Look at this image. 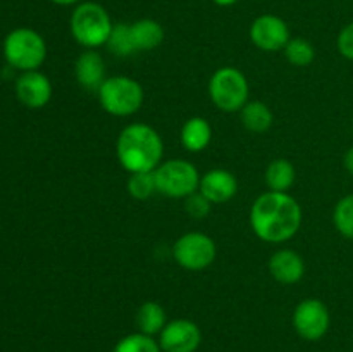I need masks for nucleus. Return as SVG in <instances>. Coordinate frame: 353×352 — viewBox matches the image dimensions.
Returning <instances> with one entry per match:
<instances>
[{
  "mask_svg": "<svg viewBox=\"0 0 353 352\" xmlns=\"http://www.w3.org/2000/svg\"><path fill=\"white\" fill-rule=\"evenodd\" d=\"M212 2L219 7H231V6H234L238 0H212Z\"/></svg>",
  "mask_w": 353,
  "mask_h": 352,
  "instance_id": "nucleus-30",
  "label": "nucleus"
},
{
  "mask_svg": "<svg viewBox=\"0 0 353 352\" xmlns=\"http://www.w3.org/2000/svg\"><path fill=\"white\" fill-rule=\"evenodd\" d=\"M116 155L121 168L130 175L155 171L164 157V141L150 124L131 123L117 137Z\"/></svg>",
  "mask_w": 353,
  "mask_h": 352,
  "instance_id": "nucleus-2",
  "label": "nucleus"
},
{
  "mask_svg": "<svg viewBox=\"0 0 353 352\" xmlns=\"http://www.w3.org/2000/svg\"><path fill=\"white\" fill-rule=\"evenodd\" d=\"M17 100L28 109H41L52 100L54 86L47 75L41 71L21 72L14 83Z\"/></svg>",
  "mask_w": 353,
  "mask_h": 352,
  "instance_id": "nucleus-12",
  "label": "nucleus"
},
{
  "mask_svg": "<svg viewBox=\"0 0 353 352\" xmlns=\"http://www.w3.org/2000/svg\"><path fill=\"white\" fill-rule=\"evenodd\" d=\"M302 206L288 192L261 193L250 207V228L265 244H285L302 228Z\"/></svg>",
  "mask_w": 353,
  "mask_h": 352,
  "instance_id": "nucleus-1",
  "label": "nucleus"
},
{
  "mask_svg": "<svg viewBox=\"0 0 353 352\" xmlns=\"http://www.w3.org/2000/svg\"><path fill=\"white\" fill-rule=\"evenodd\" d=\"M114 23L110 14L102 3L83 0L74 6L71 17H69V31L71 37L85 50H97L103 47L109 40Z\"/></svg>",
  "mask_w": 353,
  "mask_h": 352,
  "instance_id": "nucleus-3",
  "label": "nucleus"
},
{
  "mask_svg": "<svg viewBox=\"0 0 353 352\" xmlns=\"http://www.w3.org/2000/svg\"><path fill=\"white\" fill-rule=\"evenodd\" d=\"M105 47L116 57H130L137 52L131 37V26L128 23H114L112 31L109 35Z\"/></svg>",
  "mask_w": 353,
  "mask_h": 352,
  "instance_id": "nucleus-22",
  "label": "nucleus"
},
{
  "mask_svg": "<svg viewBox=\"0 0 353 352\" xmlns=\"http://www.w3.org/2000/svg\"><path fill=\"white\" fill-rule=\"evenodd\" d=\"M3 57L12 69L37 71L47 59L45 38L31 28H16L3 40Z\"/></svg>",
  "mask_w": 353,
  "mask_h": 352,
  "instance_id": "nucleus-6",
  "label": "nucleus"
},
{
  "mask_svg": "<svg viewBox=\"0 0 353 352\" xmlns=\"http://www.w3.org/2000/svg\"><path fill=\"white\" fill-rule=\"evenodd\" d=\"M252 43L262 52H279L292 38L290 26L276 14H261L255 17L248 30Z\"/></svg>",
  "mask_w": 353,
  "mask_h": 352,
  "instance_id": "nucleus-10",
  "label": "nucleus"
},
{
  "mask_svg": "<svg viewBox=\"0 0 353 352\" xmlns=\"http://www.w3.org/2000/svg\"><path fill=\"white\" fill-rule=\"evenodd\" d=\"M296 178V169L292 161L285 157L274 159L265 168V185L272 192H288Z\"/></svg>",
  "mask_w": 353,
  "mask_h": 352,
  "instance_id": "nucleus-20",
  "label": "nucleus"
},
{
  "mask_svg": "<svg viewBox=\"0 0 353 352\" xmlns=\"http://www.w3.org/2000/svg\"><path fill=\"white\" fill-rule=\"evenodd\" d=\"M130 26L137 52L155 50L164 41V28L159 21L152 19V17H141V19L131 23Z\"/></svg>",
  "mask_w": 353,
  "mask_h": 352,
  "instance_id": "nucleus-17",
  "label": "nucleus"
},
{
  "mask_svg": "<svg viewBox=\"0 0 353 352\" xmlns=\"http://www.w3.org/2000/svg\"><path fill=\"white\" fill-rule=\"evenodd\" d=\"M199 192L210 204H226L236 195L238 182L236 176L223 168H216L200 176Z\"/></svg>",
  "mask_w": 353,
  "mask_h": 352,
  "instance_id": "nucleus-13",
  "label": "nucleus"
},
{
  "mask_svg": "<svg viewBox=\"0 0 353 352\" xmlns=\"http://www.w3.org/2000/svg\"><path fill=\"white\" fill-rule=\"evenodd\" d=\"M296 335L307 342H317L326 337L331 326V314L326 304L319 299H303L296 304L292 317Z\"/></svg>",
  "mask_w": 353,
  "mask_h": 352,
  "instance_id": "nucleus-9",
  "label": "nucleus"
},
{
  "mask_svg": "<svg viewBox=\"0 0 353 352\" xmlns=\"http://www.w3.org/2000/svg\"><path fill=\"white\" fill-rule=\"evenodd\" d=\"M283 52H285L286 61L295 66V68H307L316 59V47L312 45V41L302 37L290 38Z\"/></svg>",
  "mask_w": 353,
  "mask_h": 352,
  "instance_id": "nucleus-21",
  "label": "nucleus"
},
{
  "mask_svg": "<svg viewBox=\"0 0 353 352\" xmlns=\"http://www.w3.org/2000/svg\"><path fill=\"white\" fill-rule=\"evenodd\" d=\"M157 342L162 352H196L202 344V331L195 321L178 317L168 321Z\"/></svg>",
  "mask_w": 353,
  "mask_h": 352,
  "instance_id": "nucleus-11",
  "label": "nucleus"
},
{
  "mask_svg": "<svg viewBox=\"0 0 353 352\" xmlns=\"http://www.w3.org/2000/svg\"><path fill=\"white\" fill-rule=\"evenodd\" d=\"M210 140H212V126L202 116L188 117L179 130V141H181L183 148L192 154L205 150Z\"/></svg>",
  "mask_w": 353,
  "mask_h": 352,
  "instance_id": "nucleus-16",
  "label": "nucleus"
},
{
  "mask_svg": "<svg viewBox=\"0 0 353 352\" xmlns=\"http://www.w3.org/2000/svg\"><path fill=\"white\" fill-rule=\"evenodd\" d=\"M112 352H162V349L154 337L134 331L117 340Z\"/></svg>",
  "mask_w": 353,
  "mask_h": 352,
  "instance_id": "nucleus-24",
  "label": "nucleus"
},
{
  "mask_svg": "<svg viewBox=\"0 0 353 352\" xmlns=\"http://www.w3.org/2000/svg\"><path fill=\"white\" fill-rule=\"evenodd\" d=\"M352 130H353V119H352Z\"/></svg>",
  "mask_w": 353,
  "mask_h": 352,
  "instance_id": "nucleus-31",
  "label": "nucleus"
},
{
  "mask_svg": "<svg viewBox=\"0 0 353 352\" xmlns=\"http://www.w3.org/2000/svg\"><path fill=\"white\" fill-rule=\"evenodd\" d=\"M74 78L81 88L88 92H99L107 79L105 61L97 50H85L76 57Z\"/></svg>",
  "mask_w": 353,
  "mask_h": 352,
  "instance_id": "nucleus-15",
  "label": "nucleus"
},
{
  "mask_svg": "<svg viewBox=\"0 0 353 352\" xmlns=\"http://www.w3.org/2000/svg\"><path fill=\"white\" fill-rule=\"evenodd\" d=\"M210 102L223 113H240L250 97V85L243 71L233 66L216 69L209 79Z\"/></svg>",
  "mask_w": 353,
  "mask_h": 352,
  "instance_id": "nucleus-5",
  "label": "nucleus"
},
{
  "mask_svg": "<svg viewBox=\"0 0 353 352\" xmlns=\"http://www.w3.org/2000/svg\"><path fill=\"white\" fill-rule=\"evenodd\" d=\"M99 104L107 114L128 117L141 109L145 100L143 86L131 76H109L97 92Z\"/></svg>",
  "mask_w": 353,
  "mask_h": 352,
  "instance_id": "nucleus-4",
  "label": "nucleus"
},
{
  "mask_svg": "<svg viewBox=\"0 0 353 352\" xmlns=\"http://www.w3.org/2000/svg\"><path fill=\"white\" fill-rule=\"evenodd\" d=\"M336 48L341 57L353 62V21L345 24L336 38Z\"/></svg>",
  "mask_w": 353,
  "mask_h": 352,
  "instance_id": "nucleus-27",
  "label": "nucleus"
},
{
  "mask_svg": "<svg viewBox=\"0 0 353 352\" xmlns=\"http://www.w3.org/2000/svg\"><path fill=\"white\" fill-rule=\"evenodd\" d=\"M333 224L338 233L353 240V193L341 197L333 209Z\"/></svg>",
  "mask_w": 353,
  "mask_h": 352,
  "instance_id": "nucleus-23",
  "label": "nucleus"
},
{
  "mask_svg": "<svg viewBox=\"0 0 353 352\" xmlns=\"http://www.w3.org/2000/svg\"><path fill=\"white\" fill-rule=\"evenodd\" d=\"M240 119L245 130L255 135H262L271 130L272 123H274V114L265 102L248 100L243 109L240 110Z\"/></svg>",
  "mask_w": 353,
  "mask_h": 352,
  "instance_id": "nucleus-18",
  "label": "nucleus"
},
{
  "mask_svg": "<svg viewBox=\"0 0 353 352\" xmlns=\"http://www.w3.org/2000/svg\"><path fill=\"white\" fill-rule=\"evenodd\" d=\"M128 193L134 200H147L154 193H157V183H155L154 171L133 173L128 178Z\"/></svg>",
  "mask_w": 353,
  "mask_h": 352,
  "instance_id": "nucleus-25",
  "label": "nucleus"
},
{
  "mask_svg": "<svg viewBox=\"0 0 353 352\" xmlns=\"http://www.w3.org/2000/svg\"><path fill=\"white\" fill-rule=\"evenodd\" d=\"M269 273L281 285H295L305 275L303 257L293 248H279L269 259Z\"/></svg>",
  "mask_w": 353,
  "mask_h": 352,
  "instance_id": "nucleus-14",
  "label": "nucleus"
},
{
  "mask_svg": "<svg viewBox=\"0 0 353 352\" xmlns=\"http://www.w3.org/2000/svg\"><path fill=\"white\" fill-rule=\"evenodd\" d=\"M157 193L169 199H183L199 192L200 173L195 166L186 159H169L162 161L154 171Z\"/></svg>",
  "mask_w": 353,
  "mask_h": 352,
  "instance_id": "nucleus-7",
  "label": "nucleus"
},
{
  "mask_svg": "<svg viewBox=\"0 0 353 352\" xmlns=\"http://www.w3.org/2000/svg\"><path fill=\"white\" fill-rule=\"evenodd\" d=\"M343 166L348 173L353 176V145L345 152V157H343Z\"/></svg>",
  "mask_w": 353,
  "mask_h": 352,
  "instance_id": "nucleus-28",
  "label": "nucleus"
},
{
  "mask_svg": "<svg viewBox=\"0 0 353 352\" xmlns=\"http://www.w3.org/2000/svg\"><path fill=\"white\" fill-rule=\"evenodd\" d=\"M134 321H137L140 333L155 337L168 324V314H165V309L161 304L155 302V300H147V302L138 307Z\"/></svg>",
  "mask_w": 353,
  "mask_h": 352,
  "instance_id": "nucleus-19",
  "label": "nucleus"
},
{
  "mask_svg": "<svg viewBox=\"0 0 353 352\" xmlns=\"http://www.w3.org/2000/svg\"><path fill=\"white\" fill-rule=\"evenodd\" d=\"M210 207H212V204H210L200 192L192 193V195L185 199L186 214L195 217V219H202V217H205L207 214L210 213Z\"/></svg>",
  "mask_w": 353,
  "mask_h": 352,
  "instance_id": "nucleus-26",
  "label": "nucleus"
},
{
  "mask_svg": "<svg viewBox=\"0 0 353 352\" xmlns=\"http://www.w3.org/2000/svg\"><path fill=\"white\" fill-rule=\"evenodd\" d=\"M50 2L55 3V6L69 7V6H78V3H81L83 0H50Z\"/></svg>",
  "mask_w": 353,
  "mask_h": 352,
  "instance_id": "nucleus-29",
  "label": "nucleus"
},
{
  "mask_svg": "<svg viewBox=\"0 0 353 352\" xmlns=\"http://www.w3.org/2000/svg\"><path fill=\"white\" fill-rule=\"evenodd\" d=\"M172 257L188 271H203L217 257V245L212 237L202 231H188L172 245Z\"/></svg>",
  "mask_w": 353,
  "mask_h": 352,
  "instance_id": "nucleus-8",
  "label": "nucleus"
}]
</instances>
